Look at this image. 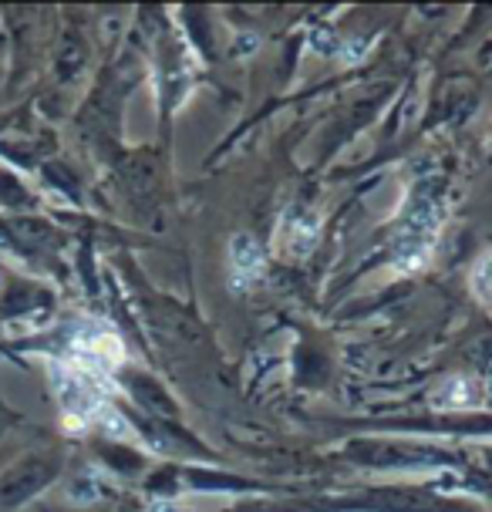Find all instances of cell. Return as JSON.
Instances as JSON below:
<instances>
[{
	"mask_svg": "<svg viewBox=\"0 0 492 512\" xmlns=\"http://www.w3.org/2000/svg\"><path fill=\"white\" fill-rule=\"evenodd\" d=\"M469 283H472V294H476L486 307H492V250L482 253L479 260H476Z\"/></svg>",
	"mask_w": 492,
	"mask_h": 512,
	"instance_id": "obj_5",
	"label": "cell"
},
{
	"mask_svg": "<svg viewBox=\"0 0 492 512\" xmlns=\"http://www.w3.org/2000/svg\"><path fill=\"white\" fill-rule=\"evenodd\" d=\"M317 233H321V219H317L314 213L290 209V213L280 219V226H277V246L287 256H307L314 250Z\"/></svg>",
	"mask_w": 492,
	"mask_h": 512,
	"instance_id": "obj_2",
	"label": "cell"
},
{
	"mask_svg": "<svg viewBox=\"0 0 492 512\" xmlns=\"http://www.w3.org/2000/svg\"><path fill=\"white\" fill-rule=\"evenodd\" d=\"M439 408H472L476 405V384L469 378H449L439 391L432 395Z\"/></svg>",
	"mask_w": 492,
	"mask_h": 512,
	"instance_id": "obj_4",
	"label": "cell"
},
{
	"mask_svg": "<svg viewBox=\"0 0 492 512\" xmlns=\"http://www.w3.org/2000/svg\"><path fill=\"white\" fill-rule=\"evenodd\" d=\"M442 206L435 199H418L415 209L408 213L405 226L395 236V263L405 273L422 270L435 253V243H439V230H442Z\"/></svg>",
	"mask_w": 492,
	"mask_h": 512,
	"instance_id": "obj_1",
	"label": "cell"
},
{
	"mask_svg": "<svg viewBox=\"0 0 492 512\" xmlns=\"http://www.w3.org/2000/svg\"><path fill=\"white\" fill-rule=\"evenodd\" d=\"M489 145H492V135H489Z\"/></svg>",
	"mask_w": 492,
	"mask_h": 512,
	"instance_id": "obj_6",
	"label": "cell"
},
{
	"mask_svg": "<svg viewBox=\"0 0 492 512\" xmlns=\"http://www.w3.org/2000/svg\"><path fill=\"white\" fill-rule=\"evenodd\" d=\"M230 256H233V270H236V283H250L257 280L263 273V250L257 246V240H250L246 233H240L230 246Z\"/></svg>",
	"mask_w": 492,
	"mask_h": 512,
	"instance_id": "obj_3",
	"label": "cell"
}]
</instances>
